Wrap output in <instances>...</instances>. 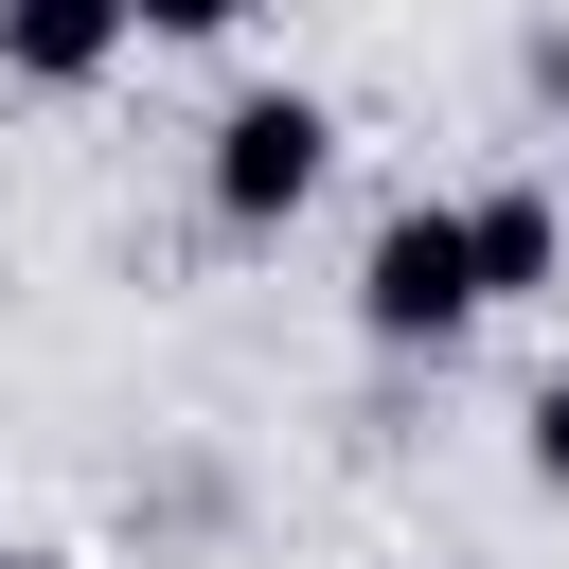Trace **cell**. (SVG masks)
<instances>
[{"mask_svg":"<svg viewBox=\"0 0 569 569\" xmlns=\"http://www.w3.org/2000/svg\"><path fill=\"white\" fill-rule=\"evenodd\" d=\"M480 302H498V284H480V213H462V196L373 213V249H356V338H373V356H445Z\"/></svg>","mask_w":569,"mask_h":569,"instance_id":"obj_1","label":"cell"},{"mask_svg":"<svg viewBox=\"0 0 569 569\" xmlns=\"http://www.w3.org/2000/svg\"><path fill=\"white\" fill-rule=\"evenodd\" d=\"M320 178H338V107H320V89H231V107H213V160H196L213 231H284Z\"/></svg>","mask_w":569,"mask_h":569,"instance_id":"obj_2","label":"cell"},{"mask_svg":"<svg viewBox=\"0 0 569 569\" xmlns=\"http://www.w3.org/2000/svg\"><path fill=\"white\" fill-rule=\"evenodd\" d=\"M142 36V0H0V71L18 89H107Z\"/></svg>","mask_w":569,"mask_h":569,"instance_id":"obj_3","label":"cell"},{"mask_svg":"<svg viewBox=\"0 0 569 569\" xmlns=\"http://www.w3.org/2000/svg\"><path fill=\"white\" fill-rule=\"evenodd\" d=\"M462 213H480V284H498V302H551V284H569V213H551L533 178H498V196H462Z\"/></svg>","mask_w":569,"mask_h":569,"instance_id":"obj_4","label":"cell"},{"mask_svg":"<svg viewBox=\"0 0 569 569\" xmlns=\"http://www.w3.org/2000/svg\"><path fill=\"white\" fill-rule=\"evenodd\" d=\"M516 462H533V480L569 498V373H533V409H516Z\"/></svg>","mask_w":569,"mask_h":569,"instance_id":"obj_5","label":"cell"},{"mask_svg":"<svg viewBox=\"0 0 569 569\" xmlns=\"http://www.w3.org/2000/svg\"><path fill=\"white\" fill-rule=\"evenodd\" d=\"M249 0H142V36H231Z\"/></svg>","mask_w":569,"mask_h":569,"instance_id":"obj_6","label":"cell"},{"mask_svg":"<svg viewBox=\"0 0 569 569\" xmlns=\"http://www.w3.org/2000/svg\"><path fill=\"white\" fill-rule=\"evenodd\" d=\"M533 89H551V107H569V18H551V53H533Z\"/></svg>","mask_w":569,"mask_h":569,"instance_id":"obj_7","label":"cell"},{"mask_svg":"<svg viewBox=\"0 0 569 569\" xmlns=\"http://www.w3.org/2000/svg\"><path fill=\"white\" fill-rule=\"evenodd\" d=\"M0 569H53V551H0Z\"/></svg>","mask_w":569,"mask_h":569,"instance_id":"obj_8","label":"cell"}]
</instances>
